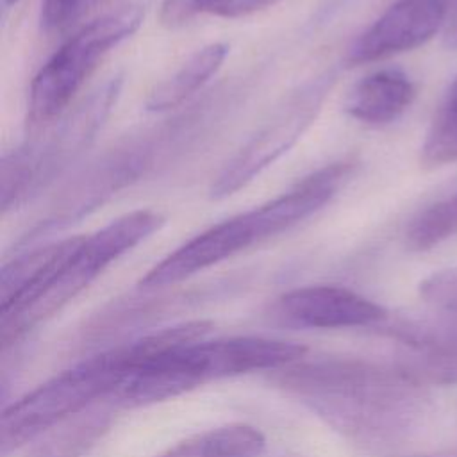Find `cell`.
I'll use <instances>...</instances> for the list:
<instances>
[{
  "instance_id": "18",
  "label": "cell",
  "mask_w": 457,
  "mask_h": 457,
  "mask_svg": "<svg viewBox=\"0 0 457 457\" xmlns=\"http://www.w3.org/2000/svg\"><path fill=\"white\" fill-rule=\"evenodd\" d=\"M95 0H43L41 25L48 32L62 30L75 21Z\"/></svg>"
},
{
  "instance_id": "12",
  "label": "cell",
  "mask_w": 457,
  "mask_h": 457,
  "mask_svg": "<svg viewBox=\"0 0 457 457\" xmlns=\"http://www.w3.org/2000/svg\"><path fill=\"white\" fill-rule=\"evenodd\" d=\"M107 398L89 405L87 409L66 418L43 437L34 443L25 457H82L109 430L112 423V409Z\"/></svg>"
},
{
  "instance_id": "20",
  "label": "cell",
  "mask_w": 457,
  "mask_h": 457,
  "mask_svg": "<svg viewBox=\"0 0 457 457\" xmlns=\"http://www.w3.org/2000/svg\"><path fill=\"white\" fill-rule=\"evenodd\" d=\"M445 45L448 48H457V0L453 7L448 11V18L445 23Z\"/></svg>"
},
{
  "instance_id": "21",
  "label": "cell",
  "mask_w": 457,
  "mask_h": 457,
  "mask_svg": "<svg viewBox=\"0 0 457 457\" xmlns=\"http://www.w3.org/2000/svg\"><path fill=\"white\" fill-rule=\"evenodd\" d=\"M412 457H457V452H434V453H423V455H412Z\"/></svg>"
},
{
  "instance_id": "23",
  "label": "cell",
  "mask_w": 457,
  "mask_h": 457,
  "mask_svg": "<svg viewBox=\"0 0 457 457\" xmlns=\"http://www.w3.org/2000/svg\"><path fill=\"white\" fill-rule=\"evenodd\" d=\"M95 2H96V0H95Z\"/></svg>"
},
{
  "instance_id": "3",
  "label": "cell",
  "mask_w": 457,
  "mask_h": 457,
  "mask_svg": "<svg viewBox=\"0 0 457 457\" xmlns=\"http://www.w3.org/2000/svg\"><path fill=\"white\" fill-rule=\"evenodd\" d=\"M164 225V216L139 209L107 223L84 237L80 246L54 271L16 295L0 307L2 345L9 346L34 327L54 316L84 287H87L112 261L137 246Z\"/></svg>"
},
{
  "instance_id": "19",
  "label": "cell",
  "mask_w": 457,
  "mask_h": 457,
  "mask_svg": "<svg viewBox=\"0 0 457 457\" xmlns=\"http://www.w3.org/2000/svg\"><path fill=\"white\" fill-rule=\"evenodd\" d=\"M278 0H211L207 14L220 18H243L262 11Z\"/></svg>"
},
{
  "instance_id": "6",
  "label": "cell",
  "mask_w": 457,
  "mask_h": 457,
  "mask_svg": "<svg viewBox=\"0 0 457 457\" xmlns=\"http://www.w3.org/2000/svg\"><path fill=\"white\" fill-rule=\"evenodd\" d=\"M123 84L121 75L105 80L77 111L43 143L27 145L4 157L2 209L27 200L34 191L54 180L95 139L109 116Z\"/></svg>"
},
{
  "instance_id": "10",
  "label": "cell",
  "mask_w": 457,
  "mask_h": 457,
  "mask_svg": "<svg viewBox=\"0 0 457 457\" xmlns=\"http://www.w3.org/2000/svg\"><path fill=\"white\" fill-rule=\"evenodd\" d=\"M275 312L302 328H350L382 323L387 312L370 298L339 286H305L284 293Z\"/></svg>"
},
{
  "instance_id": "2",
  "label": "cell",
  "mask_w": 457,
  "mask_h": 457,
  "mask_svg": "<svg viewBox=\"0 0 457 457\" xmlns=\"http://www.w3.org/2000/svg\"><path fill=\"white\" fill-rule=\"evenodd\" d=\"M307 348L268 337L200 339L161 353L137 366L111 395L121 407L162 402L205 382L295 364Z\"/></svg>"
},
{
  "instance_id": "22",
  "label": "cell",
  "mask_w": 457,
  "mask_h": 457,
  "mask_svg": "<svg viewBox=\"0 0 457 457\" xmlns=\"http://www.w3.org/2000/svg\"><path fill=\"white\" fill-rule=\"evenodd\" d=\"M16 2H18V0H4V4H5V5H14Z\"/></svg>"
},
{
  "instance_id": "13",
  "label": "cell",
  "mask_w": 457,
  "mask_h": 457,
  "mask_svg": "<svg viewBox=\"0 0 457 457\" xmlns=\"http://www.w3.org/2000/svg\"><path fill=\"white\" fill-rule=\"evenodd\" d=\"M227 54V43H209L191 54L171 77L164 79L150 91L145 104L146 111L162 112L184 104L221 68Z\"/></svg>"
},
{
  "instance_id": "8",
  "label": "cell",
  "mask_w": 457,
  "mask_h": 457,
  "mask_svg": "<svg viewBox=\"0 0 457 457\" xmlns=\"http://www.w3.org/2000/svg\"><path fill=\"white\" fill-rule=\"evenodd\" d=\"M273 236L277 230L264 205L253 207L209 227L179 246L141 277L139 286L154 289L177 284Z\"/></svg>"
},
{
  "instance_id": "11",
  "label": "cell",
  "mask_w": 457,
  "mask_h": 457,
  "mask_svg": "<svg viewBox=\"0 0 457 457\" xmlns=\"http://www.w3.org/2000/svg\"><path fill=\"white\" fill-rule=\"evenodd\" d=\"M416 96L411 77L398 68H382L362 77L348 93L345 111L368 125H386L400 118Z\"/></svg>"
},
{
  "instance_id": "7",
  "label": "cell",
  "mask_w": 457,
  "mask_h": 457,
  "mask_svg": "<svg viewBox=\"0 0 457 457\" xmlns=\"http://www.w3.org/2000/svg\"><path fill=\"white\" fill-rule=\"evenodd\" d=\"M332 84L334 73L325 71L293 91L220 170L209 189L211 198L223 200L234 195L289 152L316 120Z\"/></svg>"
},
{
  "instance_id": "14",
  "label": "cell",
  "mask_w": 457,
  "mask_h": 457,
  "mask_svg": "<svg viewBox=\"0 0 457 457\" xmlns=\"http://www.w3.org/2000/svg\"><path fill=\"white\" fill-rule=\"evenodd\" d=\"M264 434L246 423H232L191 436L155 457H259Z\"/></svg>"
},
{
  "instance_id": "4",
  "label": "cell",
  "mask_w": 457,
  "mask_h": 457,
  "mask_svg": "<svg viewBox=\"0 0 457 457\" xmlns=\"http://www.w3.org/2000/svg\"><path fill=\"white\" fill-rule=\"evenodd\" d=\"M123 345L102 352L57 373L4 409L0 420L2 450L32 443L66 418L109 398L129 377Z\"/></svg>"
},
{
  "instance_id": "1",
  "label": "cell",
  "mask_w": 457,
  "mask_h": 457,
  "mask_svg": "<svg viewBox=\"0 0 457 457\" xmlns=\"http://www.w3.org/2000/svg\"><path fill=\"white\" fill-rule=\"evenodd\" d=\"M277 380L328 425L362 443L400 441L430 412L425 382L398 364L328 359L289 364Z\"/></svg>"
},
{
  "instance_id": "16",
  "label": "cell",
  "mask_w": 457,
  "mask_h": 457,
  "mask_svg": "<svg viewBox=\"0 0 457 457\" xmlns=\"http://www.w3.org/2000/svg\"><path fill=\"white\" fill-rule=\"evenodd\" d=\"M420 161L425 168L457 161V77L450 84L430 121L421 145Z\"/></svg>"
},
{
  "instance_id": "15",
  "label": "cell",
  "mask_w": 457,
  "mask_h": 457,
  "mask_svg": "<svg viewBox=\"0 0 457 457\" xmlns=\"http://www.w3.org/2000/svg\"><path fill=\"white\" fill-rule=\"evenodd\" d=\"M82 239L84 237L80 236V237H68L62 241L48 243V245L27 250L25 253L12 259L11 262L4 264L2 277H0L2 303L9 302L16 295H20L23 289L37 282L55 264H59L62 259L73 253L82 243Z\"/></svg>"
},
{
  "instance_id": "17",
  "label": "cell",
  "mask_w": 457,
  "mask_h": 457,
  "mask_svg": "<svg viewBox=\"0 0 457 457\" xmlns=\"http://www.w3.org/2000/svg\"><path fill=\"white\" fill-rule=\"evenodd\" d=\"M420 296L427 307L457 311V268L428 275L420 284Z\"/></svg>"
},
{
  "instance_id": "5",
  "label": "cell",
  "mask_w": 457,
  "mask_h": 457,
  "mask_svg": "<svg viewBox=\"0 0 457 457\" xmlns=\"http://www.w3.org/2000/svg\"><path fill=\"white\" fill-rule=\"evenodd\" d=\"M141 5L107 12L77 30L36 73L27 105V125L36 132L52 123L73 100L100 61L141 25Z\"/></svg>"
},
{
  "instance_id": "9",
  "label": "cell",
  "mask_w": 457,
  "mask_h": 457,
  "mask_svg": "<svg viewBox=\"0 0 457 457\" xmlns=\"http://www.w3.org/2000/svg\"><path fill=\"white\" fill-rule=\"evenodd\" d=\"M448 11V0H396L352 43L346 62H375L427 43L445 27Z\"/></svg>"
}]
</instances>
